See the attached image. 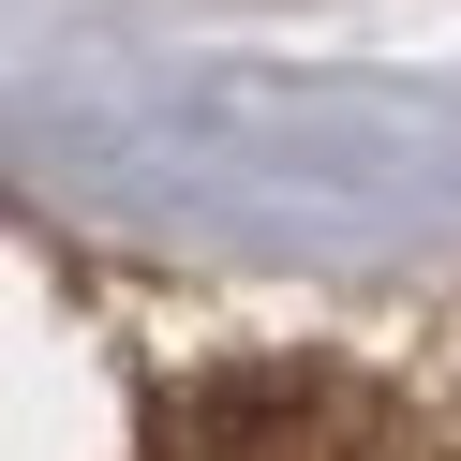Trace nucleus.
Wrapping results in <instances>:
<instances>
[{
  "mask_svg": "<svg viewBox=\"0 0 461 461\" xmlns=\"http://www.w3.org/2000/svg\"><path fill=\"white\" fill-rule=\"evenodd\" d=\"M372 447H387V402L357 372H312V357L149 402V461H372Z\"/></svg>",
  "mask_w": 461,
  "mask_h": 461,
  "instance_id": "obj_1",
  "label": "nucleus"
}]
</instances>
